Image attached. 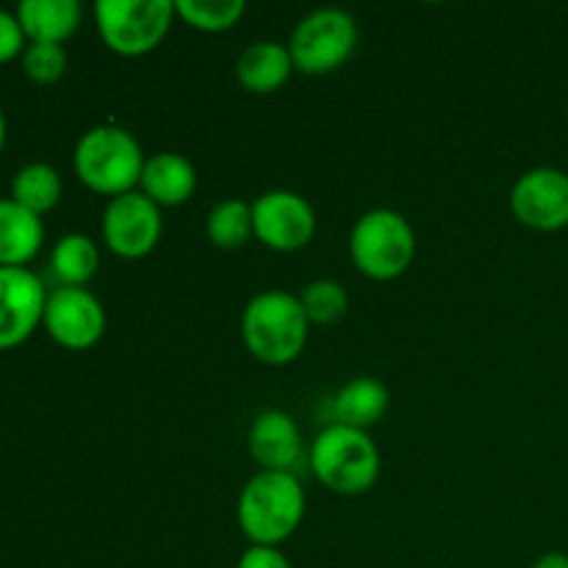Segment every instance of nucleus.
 <instances>
[{"label": "nucleus", "mask_w": 568, "mask_h": 568, "mask_svg": "<svg viewBox=\"0 0 568 568\" xmlns=\"http://www.w3.org/2000/svg\"><path fill=\"white\" fill-rule=\"evenodd\" d=\"M139 192L159 209H175L197 192V170L181 153H155L144 161Z\"/></svg>", "instance_id": "14"}, {"label": "nucleus", "mask_w": 568, "mask_h": 568, "mask_svg": "<svg viewBox=\"0 0 568 568\" xmlns=\"http://www.w3.org/2000/svg\"><path fill=\"white\" fill-rule=\"evenodd\" d=\"M236 568H292V564L277 547H253L250 544L239 558Z\"/></svg>", "instance_id": "26"}, {"label": "nucleus", "mask_w": 568, "mask_h": 568, "mask_svg": "<svg viewBox=\"0 0 568 568\" xmlns=\"http://www.w3.org/2000/svg\"><path fill=\"white\" fill-rule=\"evenodd\" d=\"M292 72L294 61L288 44L275 42V39L253 42L242 50L236 61V78L250 94H275L277 89L286 87Z\"/></svg>", "instance_id": "15"}, {"label": "nucleus", "mask_w": 568, "mask_h": 568, "mask_svg": "<svg viewBox=\"0 0 568 568\" xmlns=\"http://www.w3.org/2000/svg\"><path fill=\"white\" fill-rule=\"evenodd\" d=\"M532 568H568V555L566 552H547L532 564Z\"/></svg>", "instance_id": "27"}, {"label": "nucleus", "mask_w": 568, "mask_h": 568, "mask_svg": "<svg viewBox=\"0 0 568 568\" xmlns=\"http://www.w3.org/2000/svg\"><path fill=\"white\" fill-rule=\"evenodd\" d=\"M42 216L14 200H0V266H26L42 250Z\"/></svg>", "instance_id": "18"}, {"label": "nucleus", "mask_w": 568, "mask_h": 568, "mask_svg": "<svg viewBox=\"0 0 568 568\" xmlns=\"http://www.w3.org/2000/svg\"><path fill=\"white\" fill-rule=\"evenodd\" d=\"M42 325L59 347L89 349L103 338L105 308L89 288L59 286L48 294Z\"/></svg>", "instance_id": "11"}, {"label": "nucleus", "mask_w": 568, "mask_h": 568, "mask_svg": "<svg viewBox=\"0 0 568 568\" xmlns=\"http://www.w3.org/2000/svg\"><path fill=\"white\" fill-rule=\"evenodd\" d=\"M161 233H164L161 209L142 192H128L105 205L103 242L116 258H144L159 247Z\"/></svg>", "instance_id": "8"}, {"label": "nucleus", "mask_w": 568, "mask_h": 568, "mask_svg": "<svg viewBox=\"0 0 568 568\" xmlns=\"http://www.w3.org/2000/svg\"><path fill=\"white\" fill-rule=\"evenodd\" d=\"M247 444L261 471H292L303 455V433L286 410H264L255 416Z\"/></svg>", "instance_id": "13"}, {"label": "nucleus", "mask_w": 568, "mask_h": 568, "mask_svg": "<svg viewBox=\"0 0 568 568\" xmlns=\"http://www.w3.org/2000/svg\"><path fill=\"white\" fill-rule=\"evenodd\" d=\"M175 20L172 0H98L94 26L105 48L139 59L159 48Z\"/></svg>", "instance_id": "6"}, {"label": "nucleus", "mask_w": 568, "mask_h": 568, "mask_svg": "<svg viewBox=\"0 0 568 568\" xmlns=\"http://www.w3.org/2000/svg\"><path fill=\"white\" fill-rule=\"evenodd\" d=\"M349 255L369 281H397L416 258V233L399 211H366L349 233Z\"/></svg>", "instance_id": "5"}, {"label": "nucleus", "mask_w": 568, "mask_h": 568, "mask_svg": "<svg viewBox=\"0 0 568 568\" xmlns=\"http://www.w3.org/2000/svg\"><path fill=\"white\" fill-rule=\"evenodd\" d=\"M239 527L253 547H281L305 519V491L294 471H258L242 488Z\"/></svg>", "instance_id": "1"}, {"label": "nucleus", "mask_w": 568, "mask_h": 568, "mask_svg": "<svg viewBox=\"0 0 568 568\" xmlns=\"http://www.w3.org/2000/svg\"><path fill=\"white\" fill-rule=\"evenodd\" d=\"M392 394H388L386 383L377 377L361 375L355 381L344 383L342 392L333 397V416L336 425L355 427V430H369L372 425L386 416Z\"/></svg>", "instance_id": "17"}, {"label": "nucleus", "mask_w": 568, "mask_h": 568, "mask_svg": "<svg viewBox=\"0 0 568 568\" xmlns=\"http://www.w3.org/2000/svg\"><path fill=\"white\" fill-rule=\"evenodd\" d=\"M61 192H64L61 175L50 164H42V161H33V164L17 170L14 181H11V200L37 216L53 211L59 205Z\"/></svg>", "instance_id": "20"}, {"label": "nucleus", "mask_w": 568, "mask_h": 568, "mask_svg": "<svg viewBox=\"0 0 568 568\" xmlns=\"http://www.w3.org/2000/svg\"><path fill=\"white\" fill-rule=\"evenodd\" d=\"M358 48V26L344 9H316L305 14L288 39L294 72L327 75L349 61Z\"/></svg>", "instance_id": "7"}, {"label": "nucleus", "mask_w": 568, "mask_h": 568, "mask_svg": "<svg viewBox=\"0 0 568 568\" xmlns=\"http://www.w3.org/2000/svg\"><path fill=\"white\" fill-rule=\"evenodd\" d=\"M205 233L209 242L220 250H239L255 236L253 231V205L242 200H222L211 209L205 220Z\"/></svg>", "instance_id": "21"}, {"label": "nucleus", "mask_w": 568, "mask_h": 568, "mask_svg": "<svg viewBox=\"0 0 568 568\" xmlns=\"http://www.w3.org/2000/svg\"><path fill=\"white\" fill-rule=\"evenodd\" d=\"M14 14L28 42L64 44L81 26L75 0H22Z\"/></svg>", "instance_id": "16"}, {"label": "nucleus", "mask_w": 568, "mask_h": 568, "mask_svg": "<svg viewBox=\"0 0 568 568\" xmlns=\"http://www.w3.org/2000/svg\"><path fill=\"white\" fill-rule=\"evenodd\" d=\"M300 305H303L311 325H333V322H338L347 314L349 294L338 281L320 277V281L308 283V286L303 288Z\"/></svg>", "instance_id": "23"}, {"label": "nucleus", "mask_w": 568, "mask_h": 568, "mask_svg": "<svg viewBox=\"0 0 568 568\" xmlns=\"http://www.w3.org/2000/svg\"><path fill=\"white\" fill-rule=\"evenodd\" d=\"M566 116H568V103H566Z\"/></svg>", "instance_id": "29"}, {"label": "nucleus", "mask_w": 568, "mask_h": 568, "mask_svg": "<svg viewBox=\"0 0 568 568\" xmlns=\"http://www.w3.org/2000/svg\"><path fill=\"white\" fill-rule=\"evenodd\" d=\"M3 144H6V116L3 111H0V150H3Z\"/></svg>", "instance_id": "28"}, {"label": "nucleus", "mask_w": 568, "mask_h": 568, "mask_svg": "<svg viewBox=\"0 0 568 568\" xmlns=\"http://www.w3.org/2000/svg\"><path fill=\"white\" fill-rule=\"evenodd\" d=\"M308 316L300 297L286 292L255 294L242 311V338L255 361L266 366H286L303 355L308 344Z\"/></svg>", "instance_id": "3"}, {"label": "nucleus", "mask_w": 568, "mask_h": 568, "mask_svg": "<svg viewBox=\"0 0 568 568\" xmlns=\"http://www.w3.org/2000/svg\"><path fill=\"white\" fill-rule=\"evenodd\" d=\"M311 471L327 491L338 497H361L381 477V449L366 430L327 425L308 453Z\"/></svg>", "instance_id": "4"}, {"label": "nucleus", "mask_w": 568, "mask_h": 568, "mask_svg": "<svg viewBox=\"0 0 568 568\" xmlns=\"http://www.w3.org/2000/svg\"><path fill=\"white\" fill-rule=\"evenodd\" d=\"M48 292L26 266H0V349L20 347L42 325Z\"/></svg>", "instance_id": "12"}, {"label": "nucleus", "mask_w": 568, "mask_h": 568, "mask_svg": "<svg viewBox=\"0 0 568 568\" xmlns=\"http://www.w3.org/2000/svg\"><path fill=\"white\" fill-rule=\"evenodd\" d=\"M22 72L31 78L33 83H55L67 72V50L64 44L50 42H28L22 50Z\"/></svg>", "instance_id": "24"}, {"label": "nucleus", "mask_w": 568, "mask_h": 568, "mask_svg": "<svg viewBox=\"0 0 568 568\" xmlns=\"http://www.w3.org/2000/svg\"><path fill=\"white\" fill-rule=\"evenodd\" d=\"M100 266V250L83 233H67L55 242L53 253H50V272L61 286L87 288V283L98 275Z\"/></svg>", "instance_id": "19"}, {"label": "nucleus", "mask_w": 568, "mask_h": 568, "mask_svg": "<svg viewBox=\"0 0 568 568\" xmlns=\"http://www.w3.org/2000/svg\"><path fill=\"white\" fill-rule=\"evenodd\" d=\"M510 211L530 231L555 233L568 227V172L536 166L510 189Z\"/></svg>", "instance_id": "10"}, {"label": "nucleus", "mask_w": 568, "mask_h": 568, "mask_svg": "<svg viewBox=\"0 0 568 568\" xmlns=\"http://www.w3.org/2000/svg\"><path fill=\"white\" fill-rule=\"evenodd\" d=\"M244 11L247 6L242 0H175V17L203 33L231 31Z\"/></svg>", "instance_id": "22"}, {"label": "nucleus", "mask_w": 568, "mask_h": 568, "mask_svg": "<svg viewBox=\"0 0 568 568\" xmlns=\"http://www.w3.org/2000/svg\"><path fill=\"white\" fill-rule=\"evenodd\" d=\"M144 153L139 139L120 125H94L78 139L72 166L78 181L94 194L122 197L136 192L144 172Z\"/></svg>", "instance_id": "2"}, {"label": "nucleus", "mask_w": 568, "mask_h": 568, "mask_svg": "<svg viewBox=\"0 0 568 568\" xmlns=\"http://www.w3.org/2000/svg\"><path fill=\"white\" fill-rule=\"evenodd\" d=\"M26 42L28 39L26 33H22V26L20 20H17V14L0 9V64L22 55V50L28 48Z\"/></svg>", "instance_id": "25"}, {"label": "nucleus", "mask_w": 568, "mask_h": 568, "mask_svg": "<svg viewBox=\"0 0 568 568\" xmlns=\"http://www.w3.org/2000/svg\"><path fill=\"white\" fill-rule=\"evenodd\" d=\"M253 231L275 253H297L316 233V214L308 200L288 189L261 194L253 203Z\"/></svg>", "instance_id": "9"}]
</instances>
